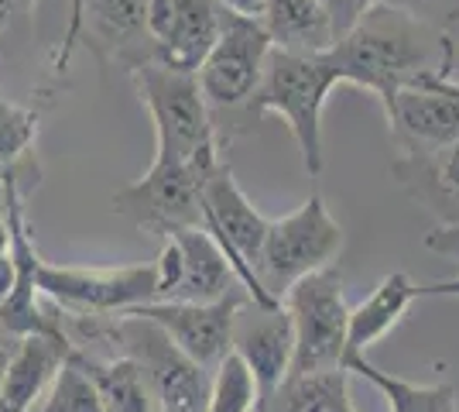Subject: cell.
I'll use <instances>...</instances> for the list:
<instances>
[{"label": "cell", "instance_id": "cell-1", "mask_svg": "<svg viewBox=\"0 0 459 412\" xmlns=\"http://www.w3.org/2000/svg\"><path fill=\"white\" fill-rule=\"evenodd\" d=\"M325 56L340 83L367 90L387 110L398 90L411 86L415 79L449 73L453 41L398 7L374 4L346 35L333 41Z\"/></svg>", "mask_w": 459, "mask_h": 412}, {"label": "cell", "instance_id": "cell-2", "mask_svg": "<svg viewBox=\"0 0 459 412\" xmlns=\"http://www.w3.org/2000/svg\"><path fill=\"white\" fill-rule=\"evenodd\" d=\"M329 52V48H325ZM325 52H285L271 48L261 86L250 100V114H274L288 124L302 165L312 179L323 172V107L340 86L336 69Z\"/></svg>", "mask_w": 459, "mask_h": 412}, {"label": "cell", "instance_id": "cell-3", "mask_svg": "<svg viewBox=\"0 0 459 412\" xmlns=\"http://www.w3.org/2000/svg\"><path fill=\"white\" fill-rule=\"evenodd\" d=\"M134 83L154 124V155L186 162L203 172L223 162L210 107L203 100L195 73L172 69L161 62H144L134 69Z\"/></svg>", "mask_w": 459, "mask_h": 412}, {"label": "cell", "instance_id": "cell-4", "mask_svg": "<svg viewBox=\"0 0 459 412\" xmlns=\"http://www.w3.org/2000/svg\"><path fill=\"white\" fill-rule=\"evenodd\" d=\"M343 244L346 234L340 220L329 214L319 193H312L299 210L268 220V234L254 265L257 282L264 285V293L281 302L288 285H295L302 275L336 265V258L343 255Z\"/></svg>", "mask_w": 459, "mask_h": 412}, {"label": "cell", "instance_id": "cell-5", "mask_svg": "<svg viewBox=\"0 0 459 412\" xmlns=\"http://www.w3.org/2000/svg\"><path fill=\"white\" fill-rule=\"evenodd\" d=\"M281 306L291 320V337H295L288 374L340 368L346 354V327H350V306H346L340 268L329 265V268L302 275L295 285H288Z\"/></svg>", "mask_w": 459, "mask_h": 412}, {"label": "cell", "instance_id": "cell-6", "mask_svg": "<svg viewBox=\"0 0 459 412\" xmlns=\"http://www.w3.org/2000/svg\"><path fill=\"white\" fill-rule=\"evenodd\" d=\"M203 227L223 248L230 268L250 302L261 310H278L281 302L264 293V285L257 282V272H254L264 234H268V216L250 203L227 162H220L210 176L203 179Z\"/></svg>", "mask_w": 459, "mask_h": 412}, {"label": "cell", "instance_id": "cell-7", "mask_svg": "<svg viewBox=\"0 0 459 412\" xmlns=\"http://www.w3.org/2000/svg\"><path fill=\"white\" fill-rule=\"evenodd\" d=\"M110 337L117 344H124V354L148 378L158 412H206L212 372L186 357L152 320L137 313H120Z\"/></svg>", "mask_w": 459, "mask_h": 412}, {"label": "cell", "instance_id": "cell-8", "mask_svg": "<svg viewBox=\"0 0 459 412\" xmlns=\"http://www.w3.org/2000/svg\"><path fill=\"white\" fill-rule=\"evenodd\" d=\"M271 35L257 18H240L227 11L220 39L210 48V56L195 69L199 90L210 110H237L247 107L261 76H264V62L271 56Z\"/></svg>", "mask_w": 459, "mask_h": 412}, {"label": "cell", "instance_id": "cell-9", "mask_svg": "<svg viewBox=\"0 0 459 412\" xmlns=\"http://www.w3.org/2000/svg\"><path fill=\"white\" fill-rule=\"evenodd\" d=\"M39 293L62 310L79 313H127L158 299V265H120V268H73L48 265L39 268Z\"/></svg>", "mask_w": 459, "mask_h": 412}, {"label": "cell", "instance_id": "cell-10", "mask_svg": "<svg viewBox=\"0 0 459 412\" xmlns=\"http://www.w3.org/2000/svg\"><path fill=\"white\" fill-rule=\"evenodd\" d=\"M210 172L154 155L144 176L114 193V210L131 216L137 227H148L158 234H172L178 227H203V179Z\"/></svg>", "mask_w": 459, "mask_h": 412}, {"label": "cell", "instance_id": "cell-11", "mask_svg": "<svg viewBox=\"0 0 459 412\" xmlns=\"http://www.w3.org/2000/svg\"><path fill=\"white\" fill-rule=\"evenodd\" d=\"M384 118L398 158L432 155L459 137V83L449 73H429L398 90Z\"/></svg>", "mask_w": 459, "mask_h": 412}, {"label": "cell", "instance_id": "cell-12", "mask_svg": "<svg viewBox=\"0 0 459 412\" xmlns=\"http://www.w3.org/2000/svg\"><path fill=\"white\" fill-rule=\"evenodd\" d=\"M247 293H233L216 302H172V299H154L144 306H134L127 313L152 320L161 334L172 340L178 351L192 357L199 368L212 372L230 351H233V323L237 313L247 306Z\"/></svg>", "mask_w": 459, "mask_h": 412}, {"label": "cell", "instance_id": "cell-13", "mask_svg": "<svg viewBox=\"0 0 459 412\" xmlns=\"http://www.w3.org/2000/svg\"><path fill=\"white\" fill-rule=\"evenodd\" d=\"M223 14L220 0H152L154 62L195 73L220 39Z\"/></svg>", "mask_w": 459, "mask_h": 412}, {"label": "cell", "instance_id": "cell-14", "mask_svg": "<svg viewBox=\"0 0 459 412\" xmlns=\"http://www.w3.org/2000/svg\"><path fill=\"white\" fill-rule=\"evenodd\" d=\"M79 39L90 41L103 62H120L134 73L154 62L152 0H82Z\"/></svg>", "mask_w": 459, "mask_h": 412}, {"label": "cell", "instance_id": "cell-15", "mask_svg": "<svg viewBox=\"0 0 459 412\" xmlns=\"http://www.w3.org/2000/svg\"><path fill=\"white\" fill-rule=\"evenodd\" d=\"M233 354L247 364L257 399H271L278 392L291 372V354H295V337H291V320L285 306L261 310L247 302L233 323Z\"/></svg>", "mask_w": 459, "mask_h": 412}, {"label": "cell", "instance_id": "cell-16", "mask_svg": "<svg viewBox=\"0 0 459 412\" xmlns=\"http://www.w3.org/2000/svg\"><path fill=\"white\" fill-rule=\"evenodd\" d=\"M178 251V278L165 299L172 302H216L240 289L223 248L212 241L206 227H178L165 234Z\"/></svg>", "mask_w": 459, "mask_h": 412}, {"label": "cell", "instance_id": "cell-17", "mask_svg": "<svg viewBox=\"0 0 459 412\" xmlns=\"http://www.w3.org/2000/svg\"><path fill=\"white\" fill-rule=\"evenodd\" d=\"M73 347L69 337H21L0 378V412H31Z\"/></svg>", "mask_w": 459, "mask_h": 412}, {"label": "cell", "instance_id": "cell-18", "mask_svg": "<svg viewBox=\"0 0 459 412\" xmlns=\"http://www.w3.org/2000/svg\"><path fill=\"white\" fill-rule=\"evenodd\" d=\"M411 302H419V285L411 282L408 272L384 275L374 285V293L367 295L360 306L350 310V327H346V357H367V351L391 334L404 313L411 310Z\"/></svg>", "mask_w": 459, "mask_h": 412}, {"label": "cell", "instance_id": "cell-19", "mask_svg": "<svg viewBox=\"0 0 459 412\" xmlns=\"http://www.w3.org/2000/svg\"><path fill=\"white\" fill-rule=\"evenodd\" d=\"M65 357L73 364H79L82 374L93 381L103 412H158L154 395L148 389V378L141 374V368H137L127 354L96 357V354L82 351L79 344H73Z\"/></svg>", "mask_w": 459, "mask_h": 412}, {"label": "cell", "instance_id": "cell-20", "mask_svg": "<svg viewBox=\"0 0 459 412\" xmlns=\"http://www.w3.org/2000/svg\"><path fill=\"white\" fill-rule=\"evenodd\" d=\"M394 176L415 186V197L442 216L439 224L459 220V137L432 155L394 158Z\"/></svg>", "mask_w": 459, "mask_h": 412}, {"label": "cell", "instance_id": "cell-21", "mask_svg": "<svg viewBox=\"0 0 459 412\" xmlns=\"http://www.w3.org/2000/svg\"><path fill=\"white\" fill-rule=\"evenodd\" d=\"M261 24L285 52H325L336 41L323 0H264Z\"/></svg>", "mask_w": 459, "mask_h": 412}, {"label": "cell", "instance_id": "cell-22", "mask_svg": "<svg viewBox=\"0 0 459 412\" xmlns=\"http://www.w3.org/2000/svg\"><path fill=\"white\" fill-rule=\"evenodd\" d=\"M274 412H357L350 399V372L323 368V372L288 374L281 389L264 399Z\"/></svg>", "mask_w": 459, "mask_h": 412}, {"label": "cell", "instance_id": "cell-23", "mask_svg": "<svg viewBox=\"0 0 459 412\" xmlns=\"http://www.w3.org/2000/svg\"><path fill=\"white\" fill-rule=\"evenodd\" d=\"M343 368L350 374L367 378L387 399V412H456V389L449 381L415 385V381H404V378L374 368L367 357H346Z\"/></svg>", "mask_w": 459, "mask_h": 412}, {"label": "cell", "instance_id": "cell-24", "mask_svg": "<svg viewBox=\"0 0 459 412\" xmlns=\"http://www.w3.org/2000/svg\"><path fill=\"white\" fill-rule=\"evenodd\" d=\"M31 412H103L100 395H96L93 381L82 374L79 364L69 357L62 361L56 378L48 381V389L41 395V402Z\"/></svg>", "mask_w": 459, "mask_h": 412}, {"label": "cell", "instance_id": "cell-25", "mask_svg": "<svg viewBox=\"0 0 459 412\" xmlns=\"http://www.w3.org/2000/svg\"><path fill=\"white\" fill-rule=\"evenodd\" d=\"M254 402H257V389H254V378H250L247 364L230 351L227 357L212 368L206 412H250Z\"/></svg>", "mask_w": 459, "mask_h": 412}, {"label": "cell", "instance_id": "cell-26", "mask_svg": "<svg viewBox=\"0 0 459 412\" xmlns=\"http://www.w3.org/2000/svg\"><path fill=\"white\" fill-rule=\"evenodd\" d=\"M35 137H39V110L0 100V176L14 172V165L31 152Z\"/></svg>", "mask_w": 459, "mask_h": 412}, {"label": "cell", "instance_id": "cell-27", "mask_svg": "<svg viewBox=\"0 0 459 412\" xmlns=\"http://www.w3.org/2000/svg\"><path fill=\"white\" fill-rule=\"evenodd\" d=\"M377 4L398 7V11L419 18L421 24L436 28L442 35H456L459 31V0H377Z\"/></svg>", "mask_w": 459, "mask_h": 412}, {"label": "cell", "instance_id": "cell-28", "mask_svg": "<svg viewBox=\"0 0 459 412\" xmlns=\"http://www.w3.org/2000/svg\"><path fill=\"white\" fill-rule=\"evenodd\" d=\"M374 4H377V0H323L325 14H329V21H333V35H336V39L346 35V31L364 18Z\"/></svg>", "mask_w": 459, "mask_h": 412}, {"label": "cell", "instance_id": "cell-29", "mask_svg": "<svg viewBox=\"0 0 459 412\" xmlns=\"http://www.w3.org/2000/svg\"><path fill=\"white\" fill-rule=\"evenodd\" d=\"M425 248L446 258H459V220L456 224H436L425 234Z\"/></svg>", "mask_w": 459, "mask_h": 412}, {"label": "cell", "instance_id": "cell-30", "mask_svg": "<svg viewBox=\"0 0 459 412\" xmlns=\"http://www.w3.org/2000/svg\"><path fill=\"white\" fill-rule=\"evenodd\" d=\"M436 295V299H459V275L449 282H432V285H419V299Z\"/></svg>", "mask_w": 459, "mask_h": 412}, {"label": "cell", "instance_id": "cell-31", "mask_svg": "<svg viewBox=\"0 0 459 412\" xmlns=\"http://www.w3.org/2000/svg\"><path fill=\"white\" fill-rule=\"evenodd\" d=\"M227 11H233V14H240V18H257L261 21V14H264V0H220Z\"/></svg>", "mask_w": 459, "mask_h": 412}, {"label": "cell", "instance_id": "cell-32", "mask_svg": "<svg viewBox=\"0 0 459 412\" xmlns=\"http://www.w3.org/2000/svg\"><path fill=\"white\" fill-rule=\"evenodd\" d=\"M31 7H35V0H0V24H7L14 14H24Z\"/></svg>", "mask_w": 459, "mask_h": 412}, {"label": "cell", "instance_id": "cell-33", "mask_svg": "<svg viewBox=\"0 0 459 412\" xmlns=\"http://www.w3.org/2000/svg\"><path fill=\"white\" fill-rule=\"evenodd\" d=\"M11 351H14V344L0 340V378H4V372H7V361H11Z\"/></svg>", "mask_w": 459, "mask_h": 412}, {"label": "cell", "instance_id": "cell-34", "mask_svg": "<svg viewBox=\"0 0 459 412\" xmlns=\"http://www.w3.org/2000/svg\"><path fill=\"white\" fill-rule=\"evenodd\" d=\"M7 251V220H4V203H0V255Z\"/></svg>", "mask_w": 459, "mask_h": 412}, {"label": "cell", "instance_id": "cell-35", "mask_svg": "<svg viewBox=\"0 0 459 412\" xmlns=\"http://www.w3.org/2000/svg\"><path fill=\"white\" fill-rule=\"evenodd\" d=\"M453 39H459V31L453 35ZM453 39H449V41H453ZM449 76H453L459 83V52H456V48H453V66H449Z\"/></svg>", "mask_w": 459, "mask_h": 412}, {"label": "cell", "instance_id": "cell-36", "mask_svg": "<svg viewBox=\"0 0 459 412\" xmlns=\"http://www.w3.org/2000/svg\"><path fill=\"white\" fill-rule=\"evenodd\" d=\"M250 412H274L271 409V402H264V399H257V402H254V409Z\"/></svg>", "mask_w": 459, "mask_h": 412}]
</instances>
